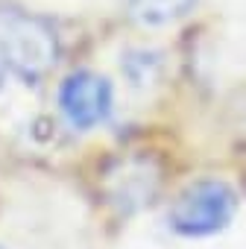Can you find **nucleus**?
I'll return each mask as SVG.
<instances>
[{"label":"nucleus","instance_id":"nucleus-1","mask_svg":"<svg viewBox=\"0 0 246 249\" xmlns=\"http://www.w3.org/2000/svg\"><path fill=\"white\" fill-rule=\"evenodd\" d=\"M59 59L53 27L12 3H0V62L21 79H41Z\"/></svg>","mask_w":246,"mask_h":249},{"label":"nucleus","instance_id":"nucleus-2","mask_svg":"<svg viewBox=\"0 0 246 249\" xmlns=\"http://www.w3.org/2000/svg\"><path fill=\"white\" fill-rule=\"evenodd\" d=\"M237 211V194L220 179H202L188 185L170 205V229L185 237H205L223 231Z\"/></svg>","mask_w":246,"mask_h":249},{"label":"nucleus","instance_id":"nucleus-3","mask_svg":"<svg viewBox=\"0 0 246 249\" xmlns=\"http://www.w3.org/2000/svg\"><path fill=\"white\" fill-rule=\"evenodd\" d=\"M161 188V167L153 156H126L117 159L103 173L105 202L120 214H132L147 208Z\"/></svg>","mask_w":246,"mask_h":249},{"label":"nucleus","instance_id":"nucleus-4","mask_svg":"<svg viewBox=\"0 0 246 249\" xmlns=\"http://www.w3.org/2000/svg\"><path fill=\"white\" fill-rule=\"evenodd\" d=\"M59 106L76 129H94L111 114V85L105 76L79 71L62 82Z\"/></svg>","mask_w":246,"mask_h":249},{"label":"nucleus","instance_id":"nucleus-5","mask_svg":"<svg viewBox=\"0 0 246 249\" xmlns=\"http://www.w3.org/2000/svg\"><path fill=\"white\" fill-rule=\"evenodd\" d=\"M129 3V15L144 24V27H164L176 18H182L193 0H126Z\"/></svg>","mask_w":246,"mask_h":249},{"label":"nucleus","instance_id":"nucleus-6","mask_svg":"<svg viewBox=\"0 0 246 249\" xmlns=\"http://www.w3.org/2000/svg\"><path fill=\"white\" fill-rule=\"evenodd\" d=\"M3 82H6V65L0 62V88H3Z\"/></svg>","mask_w":246,"mask_h":249}]
</instances>
